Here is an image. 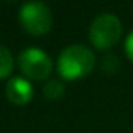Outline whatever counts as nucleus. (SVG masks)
I'll return each instance as SVG.
<instances>
[{
	"mask_svg": "<svg viewBox=\"0 0 133 133\" xmlns=\"http://www.w3.org/2000/svg\"><path fill=\"white\" fill-rule=\"evenodd\" d=\"M123 27L116 15L113 14H101L91 22L89 39L98 49H110L120 41Z\"/></svg>",
	"mask_w": 133,
	"mask_h": 133,
	"instance_id": "7ed1b4c3",
	"label": "nucleus"
},
{
	"mask_svg": "<svg viewBox=\"0 0 133 133\" xmlns=\"http://www.w3.org/2000/svg\"><path fill=\"white\" fill-rule=\"evenodd\" d=\"M14 69V57L10 54V51L3 45H0V79L10 76Z\"/></svg>",
	"mask_w": 133,
	"mask_h": 133,
	"instance_id": "423d86ee",
	"label": "nucleus"
},
{
	"mask_svg": "<svg viewBox=\"0 0 133 133\" xmlns=\"http://www.w3.org/2000/svg\"><path fill=\"white\" fill-rule=\"evenodd\" d=\"M5 94L9 98L10 103L17 104V106H24L27 104L34 96V88L25 78H12L5 86Z\"/></svg>",
	"mask_w": 133,
	"mask_h": 133,
	"instance_id": "39448f33",
	"label": "nucleus"
},
{
	"mask_svg": "<svg viewBox=\"0 0 133 133\" xmlns=\"http://www.w3.org/2000/svg\"><path fill=\"white\" fill-rule=\"evenodd\" d=\"M19 20L24 30L32 36H44L51 30L54 17L44 2H27L19 10Z\"/></svg>",
	"mask_w": 133,
	"mask_h": 133,
	"instance_id": "f03ea898",
	"label": "nucleus"
},
{
	"mask_svg": "<svg viewBox=\"0 0 133 133\" xmlns=\"http://www.w3.org/2000/svg\"><path fill=\"white\" fill-rule=\"evenodd\" d=\"M94 54L86 45L74 44L66 47L57 59V71L64 79L74 81V79L88 76L94 68Z\"/></svg>",
	"mask_w": 133,
	"mask_h": 133,
	"instance_id": "f257e3e1",
	"label": "nucleus"
},
{
	"mask_svg": "<svg viewBox=\"0 0 133 133\" xmlns=\"http://www.w3.org/2000/svg\"><path fill=\"white\" fill-rule=\"evenodd\" d=\"M19 68L29 79L42 81V79H47L52 72V59L41 49L29 47L20 52Z\"/></svg>",
	"mask_w": 133,
	"mask_h": 133,
	"instance_id": "20e7f679",
	"label": "nucleus"
},
{
	"mask_svg": "<svg viewBox=\"0 0 133 133\" xmlns=\"http://www.w3.org/2000/svg\"><path fill=\"white\" fill-rule=\"evenodd\" d=\"M44 94L49 99H59L64 94V84L57 79H49L44 84Z\"/></svg>",
	"mask_w": 133,
	"mask_h": 133,
	"instance_id": "0eeeda50",
	"label": "nucleus"
},
{
	"mask_svg": "<svg viewBox=\"0 0 133 133\" xmlns=\"http://www.w3.org/2000/svg\"><path fill=\"white\" fill-rule=\"evenodd\" d=\"M125 52H127L128 59L133 61V30L130 32V36L127 37V41H125Z\"/></svg>",
	"mask_w": 133,
	"mask_h": 133,
	"instance_id": "6e6552de",
	"label": "nucleus"
}]
</instances>
